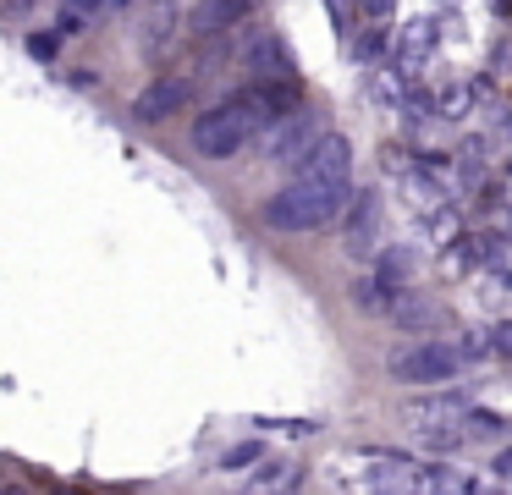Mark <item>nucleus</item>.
<instances>
[{"label": "nucleus", "mask_w": 512, "mask_h": 495, "mask_svg": "<svg viewBox=\"0 0 512 495\" xmlns=\"http://www.w3.org/2000/svg\"><path fill=\"white\" fill-rule=\"evenodd\" d=\"M408 424H413V435H435V429H468V396L463 391H430V396H413L408 407Z\"/></svg>", "instance_id": "obj_4"}, {"label": "nucleus", "mask_w": 512, "mask_h": 495, "mask_svg": "<svg viewBox=\"0 0 512 495\" xmlns=\"http://www.w3.org/2000/svg\"><path fill=\"white\" fill-rule=\"evenodd\" d=\"M248 6H237V0H226V6H199L193 11V22H199V33H221L226 22H243Z\"/></svg>", "instance_id": "obj_11"}, {"label": "nucleus", "mask_w": 512, "mask_h": 495, "mask_svg": "<svg viewBox=\"0 0 512 495\" xmlns=\"http://www.w3.org/2000/svg\"><path fill=\"white\" fill-rule=\"evenodd\" d=\"M391 380H402V385H424V391H435V385H452L457 374H463V352L452 347V341H435V336H424V341H413V347H397L391 352Z\"/></svg>", "instance_id": "obj_3"}, {"label": "nucleus", "mask_w": 512, "mask_h": 495, "mask_svg": "<svg viewBox=\"0 0 512 495\" xmlns=\"http://www.w3.org/2000/svg\"><path fill=\"white\" fill-rule=\"evenodd\" d=\"M490 352H512V319H507V325L490 330Z\"/></svg>", "instance_id": "obj_15"}, {"label": "nucleus", "mask_w": 512, "mask_h": 495, "mask_svg": "<svg viewBox=\"0 0 512 495\" xmlns=\"http://www.w3.org/2000/svg\"><path fill=\"white\" fill-rule=\"evenodd\" d=\"M105 6H61V17H56V33H83V22L89 17H100Z\"/></svg>", "instance_id": "obj_13"}, {"label": "nucleus", "mask_w": 512, "mask_h": 495, "mask_svg": "<svg viewBox=\"0 0 512 495\" xmlns=\"http://www.w3.org/2000/svg\"><path fill=\"white\" fill-rule=\"evenodd\" d=\"M496 473H501V479H512V446H507V451H501V457H496Z\"/></svg>", "instance_id": "obj_16"}, {"label": "nucleus", "mask_w": 512, "mask_h": 495, "mask_svg": "<svg viewBox=\"0 0 512 495\" xmlns=\"http://www.w3.org/2000/svg\"><path fill=\"white\" fill-rule=\"evenodd\" d=\"M188 99H193V83H188V77H177V72H166V77H155V83L133 99V116L144 121V127H155V121L177 116Z\"/></svg>", "instance_id": "obj_6"}, {"label": "nucleus", "mask_w": 512, "mask_h": 495, "mask_svg": "<svg viewBox=\"0 0 512 495\" xmlns=\"http://www.w3.org/2000/svg\"><path fill=\"white\" fill-rule=\"evenodd\" d=\"M397 325H408V330H424V325H441V308L435 303H424V292H397V303L386 308Z\"/></svg>", "instance_id": "obj_10"}, {"label": "nucleus", "mask_w": 512, "mask_h": 495, "mask_svg": "<svg viewBox=\"0 0 512 495\" xmlns=\"http://www.w3.org/2000/svg\"><path fill=\"white\" fill-rule=\"evenodd\" d=\"M342 237H347V253L364 259V253L380 248V193H353L342 215Z\"/></svg>", "instance_id": "obj_7"}, {"label": "nucleus", "mask_w": 512, "mask_h": 495, "mask_svg": "<svg viewBox=\"0 0 512 495\" xmlns=\"http://www.w3.org/2000/svg\"><path fill=\"white\" fill-rule=\"evenodd\" d=\"M347 204H353V187H320V182H298V176H292L281 193L265 198V226H276V231H314V226L342 220Z\"/></svg>", "instance_id": "obj_2"}, {"label": "nucleus", "mask_w": 512, "mask_h": 495, "mask_svg": "<svg viewBox=\"0 0 512 495\" xmlns=\"http://www.w3.org/2000/svg\"><path fill=\"white\" fill-rule=\"evenodd\" d=\"M298 484H303L298 462H265V468H254V479H248V495H292Z\"/></svg>", "instance_id": "obj_9"}, {"label": "nucleus", "mask_w": 512, "mask_h": 495, "mask_svg": "<svg viewBox=\"0 0 512 495\" xmlns=\"http://www.w3.org/2000/svg\"><path fill=\"white\" fill-rule=\"evenodd\" d=\"M254 462H259V440H243V446H232V451L221 457V468L237 473V468H254Z\"/></svg>", "instance_id": "obj_14"}, {"label": "nucleus", "mask_w": 512, "mask_h": 495, "mask_svg": "<svg viewBox=\"0 0 512 495\" xmlns=\"http://www.w3.org/2000/svg\"><path fill=\"white\" fill-rule=\"evenodd\" d=\"M320 138H325V132L314 127V116H287V121H281V132L270 138V160L303 165L314 149H320Z\"/></svg>", "instance_id": "obj_8"}, {"label": "nucleus", "mask_w": 512, "mask_h": 495, "mask_svg": "<svg viewBox=\"0 0 512 495\" xmlns=\"http://www.w3.org/2000/svg\"><path fill=\"white\" fill-rule=\"evenodd\" d=\"M270 121H276V116L265 110L259 88L248 83L243 94L221 99V105H210L199 121H193V149H199L204 160H232L237 149H248V138H254V132L270 127Z\"/></svg>", "instance_id": "obj_1"}, {"label": "nucleus", "mask_w": 512, "mask_h": 495, "mask_svg": "<svg viewBox=\"0 0 512 495\" xmlns=\"http://www.w3.org/2000/svg\"><path fill=\"white\" fill-rule=\"evenodd\" d=\"M298 182H320V187H353V143L342 132H325L320 149L298 165Z\"/></svg>", "instance_id": "obj_5"}, {"label": "nucleus", "mask_w": 512, "mask_h": 495, "mask_svg": "<svg viewBox=\"0 0 512 495\" xmlns=\"http://www.w3.org/2000/svg\"><path fill=\"white\" fill-rule=\"evenodd\" d=\"M485 495H507V490H485Z\"/></svg>", "instance_id": "obj_17"}, {"label": "nucleus", "mask_w": 512, "mask_h": 495, "mask_svg": "<svg viewBox=\"0 0 512 495\" xmlns=\"http://www.w3.org/2000/svg\"><path fill=\"white\" fill-rule=\"evenodd\" d=\"M12 495H17V490H12Z\"/></svg>", "instance_id": "obj_18"}, {"label": "nucleus", "mask_w": 512, "mask_h": 495, "mask_svg": "<svg viewBox=\"0 0 512 495\" xmlns=\"http://www.w3.org/2000/svg\"><path fill=\"white\" fill-rule=\"evenodd\" d=\"M501 429H507V418H496L490 413V407H468V435H501Z\"/></svg>", "instance_id": "obj_12"}]
</instances>
